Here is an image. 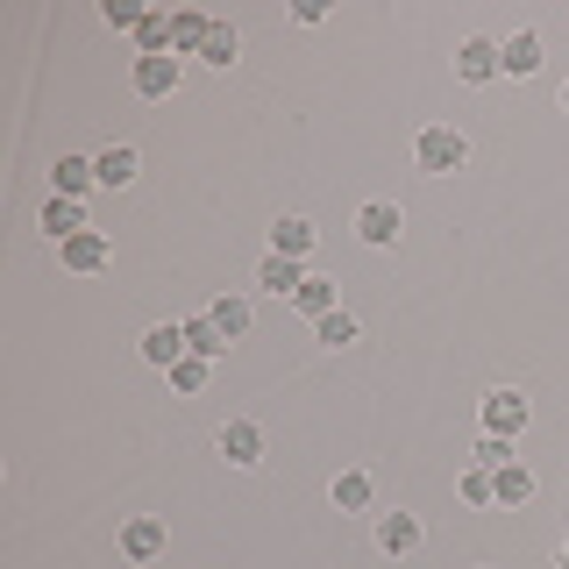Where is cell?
I'll list each match as a JSON object with an SVG mask.
<instances>
[{
    "instance_id": "1",
    "label": "cell",
    "mask_w": 569,
    "mask_h": 569,
    "mask_svg": "<svg viewBox=\"0 0 569 569\" xmlns=\"http://www.w3.org/2000/svg\"><path fill=\"white\" fill-rule=\"evenodd\" d=\"M413 164H420L427 178H456L462 164H470V136H462V129H420Z\"/></svg>"
},
{
    "instance_id": "2",
    "label": "cell",
    "mask_w": 569,
    "mask_h": 569,
    "mask_svg": "<svg viewBox=\"0 0 569 569\" xmlns=\"http://www.w3.org/2000/svg\"><path fill=\"white\" fill-rule=\"evenodd\" d=\"M527 420H533V399H527V391H512V385H491V391H485V435L520 441Z\"/></svg>"
},
{
    "instance_id": "3",
    "label": "cell",
    "mask_w": 569,
    "mask_h": 569,
    "mask_svg": "<svg viewBox=\"0 0 569 569\" xmlns=\"http://www.w3.org/2000/svg\"><path fill=\"white\" fill-rule=\"evenodd\" d=\"M356 236H363L370 249H399V236H406L399 200H363V207H356Z\"/></svg>"
},
{
    "instance_id": "4",
    "label": "cell",
    "mask_w": 569,
    "mask_h": 569,
    "mask_svg": "<svg viewBox=\"0 0 569 569\" xmlns=\"http://www.w3.org/2000/svg\"><path fill=\"white\" fill-rule=\"evenodd\" d=\"M456 79H462V86L506 79V64H498V43H491V36H462V43H456Z\"/></svg>"
},
{
    "instance_id": "5",
    "label": "cell",
    "mask_w": 569,
    "mask_h": 569,
    "mask_svg": "<svg viewBox=\"0 0 569 569\" xmlns=\"http://www.w3.org/2000/svg\"><path fill=\"white\" fill-rule=\"evenodd\" d=\"M213 449L236 462V470H257V462H263V427H257V420H228Z\"/></svg>"
},
{
    "instance_id": "6",
    "label": "cell",
    "mask_w": 569,
    "mask_h": 569,
    "mask_svg": "<svg viewBox=\"0 0 569 569\" xmlns=\"http://www.w3.org/2000/svg\"><path fill=\"white\" fill-rule=\"evenodd\" d=\"M36 228H43V236L64 249L71 236H86V228H93V221H86V200H58V192H50V207L36 213Z\"/></svg>"
},
{
    "instance_id": "7",
    "label": "cell",
    "mask_w": 569,
    "mask_h": 569,
    "mask_svg": "<svg viewBox=\"0 0 569 569\" xmlns=\"http://www.w3.org/2000/svg\"><path fill=\"white\" fill-rule=\"evenodd\" d=\"M420 541H427V527L413 520V512H378V548H385L391 562H406Z\"/></svg>"
},
{
    "instance_id": "8",
    "label": "cell",
    "mask_w": 569,
    "mask_h": 569,
    "mask_svg": "<svg viewBox=\"0 0 569 569\" xmlns=\"http://www.w3.org/2000/svg\"><path fill=\"white\" fill-rule=\"evenodd\" d=\"M129 79H136V93H142V100H171V93H178V79H186V64H178V58H136Z\"/></svg>"
},
{
    "instance_id": "9",
    "label": "cell",
    "mask_w": 569,
    "mask_h": 569,
    "mask_svg": "<svg viewBox=\"0 0 569 569\" xmlns=\"http://www.w3.org/2000/svg\"><path fill=\"white\" fill-rule=\"evenodd\" d=\"M186 320H157L150 335H142V363H157V370H171V363H186Z\"/></svg>"
},
{
    "instance_id": "10",
    "label": "cell",
    "mask_w": 569,
    "mask_h": 569,
    "mask_svg": "<svg viewBox=\"0 0 569 569\" xmlns=\"http://www.w3.org/2000/svg\"><path fill=\"white\" fill-rule=\"evenodd\" d=\"M121 556H129V562H157V556H164V520H157V512H136V520L121 527Z\"/></svg>"
},
{
    "instance_id": "11",
    "label": "cell",
    "mask_w": 569,
    "mask_h": 569,
    "mask_svg": "<svg viewBox=\"0 0 569 569\" xmlns=\"http://www.w3.org/2000/svg\"><path fill=\"white\" fill-rule=\"evenodd\" d=\"M498 64H506V79H533L541 71V29H512L498 43Z\"/></svg>"
},
{
    "instance_id": "12",
    "label": "cell",
    "mask_w": 569,
    "mask_h": 569,
    "mask_svg": "<svg viewBox=\"0 0 569 569\" xmlns=\"http://www.w3.org/2000/svg\"><path fill=\"white\" fill-rule=\"evenodd\" d=\"M58 257H64V271H79V278H86V271H107V263H114V242H107L100 228H86V236H71Z\"/></svg>"
},
{
    "instance_id": "13",
    "label": "cell",
    "mask_w": 569,
    "mask_h": 569,
    "mask_svg": "<svg viewBox=\"0 0 569 569\" xmlns=\"http://www.w3.org/2000/svg\"><path fill=\"white\" fill-rule=\"evenodd\" d=\"M313 242H320V228L307 221V213H284V221L271 228V257H292V263H307V257H313Z\"/></svg>"
},
{
    "instance_id": "14",
    "label": "cell",
    "mask_w": 569,
    "mask_h": 569,
    "mask_svg": "<svg viewBox=\"0 0 569 569\" xmlns=\"http://www.w3.org/2000/svg\"><path fill=\"white\" fill-rule=\"evenodd\" d=\"M93 186H100L93 157H58V171H50V192H58V200H86Z\"/></svg>"
},
{
    "instance_id": "15",
    "label": "cell",
    "mask_w": 569,
    "mask_h": 569,
    "mask_svg": "<svg viewBox=\"0 0 569 569\" xmlns=\"http://www.w3.org/2000/svg\"><path fill=\"white\" fill-rule=\"evenodd\" d=\"M207 36H213V14H200V8H178L171 14V50H178V58H200Z\"/></svg>"
},
{
    "instance_id": "16",
    "label": "cell",
    "mask_w": 569,
    "mask_h": 569,
    "mask_svg": "<svg viewBox=\"0 0 569 569\" xmlns=\"http://www.w3.org/2000/svg\"><path fill=\"white\" fill-rule=\"evenodd\" d=\"M93 171H100V186L114 192V186H136V178H142V157L129 150V142H107V150L93 157Z\"/></svg>"
},
{
    "instance_id": "17",
    "label": "cell",
    "mask_w": 569,
    "mask_h": 569,
    "mask_svg": "<svg viewBox=\"0 0 569 569\" xmlns=\"http://www.w3.org/2000/svg\"><path fill=\"white\" fill-rule=\"evenodd\" d=\"M328 498H335L342 512H370V506H378V485H370V470H342V477L328 485Z\"/></svg>"
},
{
    "instance_id": "18",
    "label": "cell",
    "mask_w": 569,
    "mask_h": 569,
    "mask_svg": "<svg viewBox=\"0 0 569 569\" xmlns=\"http://www.w3.org/2000/svg\"><path fill=\"white\" fill-rule=\"evenodd\" d=\"M257 284H263V292H278V299H292L299 284H307V263H292V257H263V263H257Z\"/></svg>"
},
{
    "instance_id": "19",
    "label": "cell",
    "mask_w": 569,
    "mask_h": 569,
    "mask_svg": "<svg viewBox=\"0 0 569 569\" xmlns=\"http://www.w3.org/2000/svg\"><path fill=\"white\" fill-rule=\"evenodd\" d=\"M207 313H213V328H221V335H228V342H242V335H249V328H257V307H249V299H242V292H236V299H213V307H207Z\"/></svg>"
},
{
    "instance_id": "20",
    "label": "cell",
    "mask_w": 569,
    "mask_h": 569,
    "mask_svg": "<svg viewBox=\"0 0 569 569\" xmlns=\"http://www.w3.org/2000/svg\"><path fill=\"white\" fill-rule=\"evenodd\" d=\"M186 349H192V356H207V363H213V356H228L236 342H228V335L213 328V313H192V320H186Z\"/></svg>"
},
{
    "instance_id": "21",
    "label": "cell",
    "mask_w": 569,
    "mask_h": 569,
    "mask_svg": "<svg viewBox=\"0 0 569 569\" xmlns=\"http://www.w3.org/2000/svg\"><path fill=\"white\" fill-rule=\"evenodd\" d=\"M292 307L307 313V320H328V313H335V278L307 271V284H299V292H292Z\"/></svg>"
},
{
    "instance_id": "22",
    "label": "cell",
    "mask_w": 569,
    "mask_h": 569,
    "mask_svg": "<svg viewBox=\"0 0 569 569\" xmlns=\"http://www.w3.org/2000/svg\"><path fill=\"white\" fill-rule=\"evenodd\" d=\"M491 491H498V506H527V498H533V470H527V462H506V470H491Z\"/></svg>"
},
{
    "instance_id": "23",
    "label": "cell",
    "mask_w": 569,
    "mask_h": 569,
    "mask_svg": "<svg viewBox=\"0 0 569 569\" xmlns=\"http://www.w3.org/2000/svg\"><path fill=\"white\" fill-rule=\"evenodd\" d=\"M164 378H171V391H178V399H200V391H207V378H213V363H207V356H186V363H171Z\"/></svg>"
},
{
    "instance_id": "24",
    "label": "cell",
    "mask_w": 569,
    "mask_h": 569,
    "mask_svg": "<svg viewBox=\"0 0 569 569\" xmlns=\"http://www.w3.org/2000/svg\"><path fill=\"white\" fill-rule=\"evenodd\" d=\"M242 58V36H236V22H213V36H207V50H200V64H213V71H228Z\"/></svg>"
},
{
    "instance_id": "25",
    "label": "cell",
    "mask_w": 569,
    "mask_h": 569,
    "mask_svg": "<svg viewBox=\"0 0 569 569\" xmlns=\"http://www.w3.org/2000/svg\"><path fill=\"white\" fill-rule=\"evenodd\" d=\"M136 43H142V58H178L171 50V14H142V29H136Z\"/></svg>"
},
{
    "instance_id": "26",
    "label": "cell",
    "mask_w": 569,
    "mask_h": 569,
    "mask_svg": "<svg viewBox=\"0 0 569 569\" xmlns=\"http://www.w3.org/2000/svg\"><path fill=\"white\" fill-rule=\"evenodd\" d=\"M313 328H320V349H349L356 335H363V328H356V313H349V307H335L328 320H313Z\"/></svg>"
},
{
    "instance_id": "27",
    "label": "cell",
    "mask_w": 569,
    "mask_h": 569,
    "mask_svg": "<svg viewBox=\"0 0 569 569\" xmlns=\"http://www.w3.org/2000/svg\"><path fill=\"white\" fill-rule=\"evenodd\" d=\"M470 462H477V470H506V462H520V456H512V441H506V435H485V441L470 449Z\"/></svg>"
},
{
    "instance_id": "28",
    "label": "cell",
    "mask_w": 569,
    "mask_h": 569,
    "mask_svg": "<svg viewBox=\"0 0 569 569\" xmlns=\"http://www.w3.org/2000/svg\"><path fill=\"white\" fill-rule=\"evenodd\" d=\"M462 506H498V491H491V470H477V462H470V470H462Z\"/></svg>"
},
{
    "instance_id": "29",
    "label": "cell",
    "mask_w": 569,
    "mask_h": 569,
    "mask_svg": "<svg viewBox=\"0 0 569 569\" xmlns=\"http://www.w3.org/2000/svg\"><path fill=\"white\" fill-rule=\"evenodd\" d=\"M142 14H150V8H136V0H100V22L107 29H142Z\"/></svg>"
},
{
    "instance_id": "30",
    "label": "cell",
    "mask_w": 569,
    "mask_h": 569,
    "mask_svg": "<svg viewBox=\"0 0 569 569\" xmlns=\"http://www.w3.org/2000/svg\"><path fill=\"white\" fill-rule=\"evenodd\" d=\"M556 569H569V541H562V556H556Z\"/></svg>"
},
{
    "instance_id": "31",
    "label": "cell",
    "mask_w": 569,
    "mask_h": 569,
    "mask_svg": "<svg viewBox=\"0 0 569 569\" xmlns=\"http://www.w3.org/2000/svg\"><path fill=\"white\" fill-rule=\"evenodd\" d=\"M562 114H569V79H562Z\"/></svg>"
}]
</instances>
